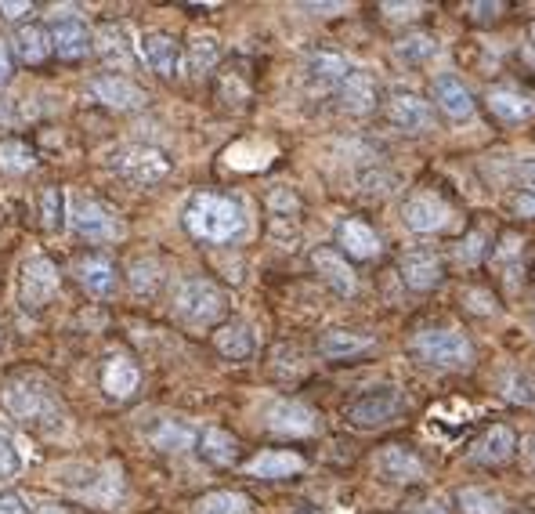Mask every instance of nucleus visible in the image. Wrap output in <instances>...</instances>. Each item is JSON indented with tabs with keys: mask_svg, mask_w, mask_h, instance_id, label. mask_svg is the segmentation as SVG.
Here are the masks:
<instances>
[{
	"mask_svg": "<svg viewBox=\"0 0 535 514\" xmlns=\"http://www.w3.org/2000/svg\"><path fill=\"white\" fill-rule=\"evenodd\" d=\"M264 424H268V431L279 438H308L319 431V417H315V410H308L304 402H293V399H282V402H275V406H268Z\"/></svg>",
	"mask_w": 535,
	"mask_h": 514,
	"instance_id": "9d476101",
	"label": "nucleus"
},
{
	"mask_svg": "<svg viewBox=\"0 0 535 514\" xmlns=\"http://www.w3.org/2000/svg\"><path fill=\"white\" fill-rule=\"evenodd\" d=\"M91 98L105 109H116V113H134L141 105L149 102V95L141 91L138 84H131L127 77H116V73H102V77H94L87 84Z\"/></svg>",
	"mask_w": 535,
	"mask_h": 514,
	"instance_id": "9b49d317",
	"label": "nucleus"
},
{
	"mask_svg": "<svg viewBox=\"0 0 535 514\" xmlns=\"http://www.w3.org/2000/svg\"><path fill=\"white\" fill-rule=\"evenodd\" d=\"M109 167L120 174L123 181H131L138 189H149V185H160L170 174V160L167 153L152 149V145H123L109 156Z\"/></svg>",
	"mask_w": 535,
	"mask_h": 514,
	"instance_id": "39448f33",
	"label": "nucleus"
},
{
	"mask_svg": "<svg viewBox=\"0 0 535 514\" xmlns=\"http://www.w3.org/2000/svg\"><path fill=\"white\" fill-rule=\"evenodd\" d=\"M0 348H4V323H0Z\"/></svg>",
	"mask_w": 535,
	"mask_h": 514,
	"instance_id": "6e6d98bb",
	"label": "nucleus"
},
{
	"mask_svg": "<svg viewBox=\"0 0 535 514\" xmlns=\"http://www.w3.org/2000/svg\"><path fill=\"white\" fill-rule=\"evenodd\" d=\"M311 265H315V272H319L322 279H326L337 294L351 297L358 290V279L355 272H351V265L340 257V250L333 247H319V250H311Z\"/></svg>",
	"mask_w": 535,
	"mask_h": 514,
	"instance_id": "aec40b11",
	"label": "nucleus"
},
{
	"mask_svg": "<svg viewBox=\"0 0 535 514\" xmlns=\"http://www.w3.org/2000/svg\"><path fill=\"white\" fill-rule=\"evenodd\" d=\"M398 413H402V395H398V388H373L348 406V420L355 428H366V431L384 428Z\"/></svg>",
	"mask_w": 535,
	"mask_h": 514,
	"instance_id": "0eeeda50",
	"label": "nucleus"
},
{
	"mask_svg": "<svg viewBox=\"0 0 535 514\" xmlns=\"http://www.w3.org/2000/svg\"><path fill=\"white\" fill-rule=\"evenodd\" d=\"M37 514H69L66 507H58V504H44V507H37Z\"/></svg>",
	"mask_w": 535,
	"mask_h": 514,
	"instance_id": "864d4df0",
	"label": "nucleus"
},
{
	"mask_svg": "<svg viewBox=\"0 0 535 514\" xmlns=\"http://www.w3.org/2000/svg\"><path fill=\"white\" fill-rule=\"evenodd\" d=\"M196 514H257L254 500L243 493H232V489H217L196 500Z\"/></svg>",
	"mask_w": 535,
	"mask_h": 514,
	"instance_id": "2f4dec72",
	"label": "nucleus"
},
{
	"mask_svg": "<svg viewBox=\"0 0 535 514\" xmlns=\"http://www.w3.org/2000/svg\"><path fill=\"white\" fill-rule=\"evenodd\" d=\"M416 514H449V511H445V507L438 504V500H427V504H423V507H420V511H416Z\"/></svg>",
	"mask_w": 535,
	"mask_h": 514,
	"instance_id": "603ef678",
	"label": "nucleus"
},
{
	"mask_svg": "<svg viewBox=\"0 0 535 514\" xmlns=\"http://www.w3.org/2000/svg\"><path fill=\"white\" fill-rule=\"evenodd\" d=\"M0 406L8 410V417H15L33 431H44V435L66 428V406L58 399L55 384L40 373H19V377L4 381Z\"/></svg>",
	"mask_w": 535,
	"mask_h": 514,
	"instance_id": "f257e3e1",
	"label": "nucleus"
},
{
	"mask_svg": "<svg viewBox=\"0 0 535 514\" xmlns=\"http://www.w3.org/2000/svg\"><path fill=\"white\" fill-rule=\"evenodd\" d=\"M19 449H15V442H11V435L4 428H0V478H15L19 475Z\"/></svg>",
	"mask_w": 535,
	"mask_h": 514,
	"instance_id": "79ce46f5",
	"label": "nucleus"
},
{
	"mask_svg": "<svg viewBox=\"0 0 535 514\" xmlns=\"http://www.w3.org/2000/svg\"><path fill=\"white\" fill-rule=\"evenodd\" d=\"M340 102H344V109H348V113H373V105H376V84L369 80L366 69H358L355 77L348 80V87L340 91Z\"/></svg>",
	"mask_w": 535,
	"mask_h": 514,
	"instance_id": "f704fd0d",
	"label": "nucleus"
},
{
	"mask_svg": "<svg viewBox=\"0 0 535 514\" xmlns=\"http://www.w3.org/2000/svg\"><path fill=\"white\" fill-rule=\"evenodd\" d=\"M402 218L413 232H442L452 221V210L438 196H431V192H416V196L405 200Z\"/></svg>",
	"mask_w": 535,
	"mask_h": 514,
	"instance_id": "4468645a",
	"label": "nucleus"
},
{
	"mask_svg": "<svg viewBox=\"0 0 535 514\" xmlns=\"http://www.w3.org/2000/svg\"><path fill=\"white\" fill-rule=\"evenodd\" d=\"M145 438H149L152 446L160 449V453H185V449H192L199 442L196 428L192 424H185V420H160V424H152L149 431H145Z\"/></svg>",
	"mask_w": 535,
	"mask_h": 514,
	"instance_id": "393cba45",
	"label": "nucleus"
},
{
	"mask_svg": "<svg viewBox=\"0 0 535 514\" xmlns=\"http://www.w3.org/2000/svg\"><path fill=\"white\" fill-rule=\"evenodd\" d=\"M76 276H80V286H84L91 297H113L116 294V265L109 257L91 254L76 265Z\"/></svg>",
	"mask_w": 535,
	"mask_h": 514,
	"instance_id": "5701e85b",
	"label": "nucleus"
},
{
	"mask_svg": "<svg viewBox=\"0 0 535 514\" xmlns=\"http://www.w3.org/2000/svg\"><path fill=\"white\" fill-rule=\"evenodd\" d=\"M141 384V370H138V362L127 359V355H109L102 366V388L109 399L123 402V399H131L134 391H138Z\"/></svg>",
	"mask_w": 535,
	"mask_h": 514,
	"instance_id": "f3484780",
	"label": "nucleus"
},
{
	"mask_svg": "<svg viewBox=\"0 0 535 514\" xmlns=\"http://www.w3.org/2000/svg\"><path fill=\"white\" fill-rule=\"evenodd\" d=\"M69 225H73L84 239H94V243L123 236L120 218H116L105 203L91 200V196H73V203H69Z\"/></svg>",
	"mask_w": 535,
	"mask_h": 514,
	"instance_id": "423d86ee",
	"label": "nucleus"
},
{
	"mask_svg": "<svg viewBox=\"0 0 535 514\" xmlns=\"http://www.w3.org/2000/svg\"><path fill=\"white\" fill-rule=\"evenodd\" d=\"M420 4H384V15L387 19H413V15H420Z\"/></svg>",
	"mask_w": 535,
	"mask_h": 514,
	"instance_id": "de8ad7c7",
	"label": "nucleus"
},
{
	"mask_svg": "<svg viewBox=\"0 0 535 514\" xmlns=\"http://www.w3.org/2000/svg\"><path fill=\"white\" fill-rule=\"evenodd\" d=\"M470 19L474 22H492V19H499V15H503V4H496V0H492V4H470Z\"/></svg>",
	"mask_w": 535,
	"mask_h": 514,
	"instance_id": "a18cd8bd",
	"label": "nucleus"
},
{
	"mask_svg": "<svg viewBox=\"0 0 535 514\" xmlns=\"http://www.w3.org/2000/svg\"><path fill=\"white\" fill-rule=\"evenodd\" d=\"M11 48H15V55L26 62V66H40L47 55H51V33H47L40 22H26V26L15 29V40H11Z\"/></svg>",
	"mask_w": 535,
	"mask_h": 514,
	"instance_id": "bb28decb",
	"label": "nucleus"
},
{
	"mask_svg": "<svg viewBox=\"0 0 535 514\" xmlns=\"http://www.w3.org/2000/svg\"><path fill=\"white\" fill-rule=\"evenodd\" d=\"M387 124L405 134H423L434 127L431 102H423L416 91H391L387 98Z\"/></svg>",
	"mask_w": 535,
	"mask_h": 514,
	"instance_id": "f8f14e48",
	"label": "nucleus"
},
{
	"mask_svg": "<svg viewBox=\"0 0 535 514\" xmlns=\"http://www.w3.org/2000/svg\"><path fill=\"white\" fill-rule=\"evenodd\" d=\"M217 58H221V40L196 37L188 44V73H192V77H207L210 69L217 66Z\"/></svg>",
	"mask_w": 535,
	"mask_h": 514,
	"instance_id": "c9c22d12",
	"label": "nucleus"
},
{
	"mask_svg": "<svg viewBox=\"0 0 535 514\" xmlns=\"http://www.w3.org/2000/svg\"><path fill=\"white\" fill-rule=\"evenodd\" d=\"M460 507H463V514H503L507 511V500L503 496H496V493H489V489H474V486H467V489H460Z\"/></svg>",
	"mask_w": 535,
	"mask_h": 514,
	"instance_id": "4c0bfd02",
	"label": "nucleus"
},
{
	"mask_svg": "<svg viewBox=\"0 0 535 514\" xmlns=\"http://www.w3.org/2000/svg\"><path fill=\"white\" fill-rule=\"evenodd\" d=\"M431 91H434V102L442 105V113L449 116V120H467V116L474 113V95H470L467 87L452 77V73L434 77Z\"/></svg>",
	"mask_w": 535,
	"mask_h": 514,
	"instance_id": "4be33fe9",
	"label": "nucleus"
},
{
	"mask_svg": "<svg viewBox=\"0 0 535 514\" xmlns=\"http://www.w3.org/2000/svg\"><path fill=\"white\" fill-rule=\"evenodd\" d=\"M409 352L416 355L427 366H438V370H463L470 359H474V348L470 341L452 330V326H442V330H420V334L409 341Z\"/></svg>",
	"mask_w": 535,
	"mask_h": 514,
	"instance_id": "20e7f679",
	"label": "nucleus"
},
{
	"mask_svg": "<svg viewBox=\"0 0 535 514\" xmlns=\"http://www.w3.org/2000/svg\"><path fill=\"white\" fill-rule=\"evenodd\" d=\"M141 58L149 62L152 73H160L163 80H174L181 69V44L170 33H145L141 37Z\"/></svg>",
	"mask_w": 535,
	"mask_h": 514,
	"instance_id": "dca6fc26",
	"label": "nucleus"
},
{
	"mask_svg": "<svg viewBox=\"0 0 535 514\" xmlns=\"http://www.w3.org/2000/svg\"><path fill=\"white\" fill-rule=\"evenodd\" d=\"M0 15L4 19H22V15H33V4H0Z\"/></svg>",
	"mask_w": 535,
	"mask_h": 514,
	"instance_id": "09e8293b",
	"label": "nucleus"
},
{
	"mask_svg": "<svg viewBox=\"0 0 535 514\" xmlns=\"http://www.w3.org/2000/svg\"><path fill=\"white\" fill-rule=\"evenodd\" d=\"M517 210H521L525 218H535V192H521V196H517Z\"/></svg>",
	"mask_w": 535,
	"mask_h": 514,
	"instance_id": "3c124183",
	"label": "nucleus"
},
{
	"mask_svg": "<svg viewBox=\"0 0 535 514\" xmlns=\"http://www.w3.org/2000/svg\"><path fill=\"white\" fill-rule=\"evenodd\" d=\"M395 55L405 58V62H413V66H420V62L438 55V40H434L431 33H409V37H402L395 44Z\"/></svg>",
	"mask_w": 535,
	"mask_h": 514,
	"instance_id": "58836bf2",
	"label": "nucleus"
},
{
	"mask_svg": "<svg viewBox=\"0 0 535 514\" xmlns=\"http://www.w3.org/2000/svg\"><path fill=\"white\" fill-rule=\"evenodd\" d=\"M517 174H521V181L528 185V192H535V160H521Z\"/></svg>",
	"mask_w": 535,
	"mask_h": 514,
	"instance_id": "8fccbe9b",
	"label": "nucleus"
},
{
	"mask_svg": "<svg viewBox=\"0 0 535 514\" xmlns=\"http://www.w3.org/2000/svg\"><path fill=\"white\" fill-rule=\"evenodd\" d=\"M376 475L384 482H395V486H413V482H423V464L402 446H384L376 453Z\"/></svg>",
	"mask_w": 535,
	"mask_h": 514,
	"instance_id": "2eb2a0df",
	"label": "nucleus"
},
{
	"mask_svg": "<svg viewBox=\"0 0 535 514\" xmlns=\"http://www.w3.org/2000/svg\"><path fill=\"white\" fill-rule=\"evenodd\" d=\"M503 399L517 402V406H535V373L514 370L503 377Z\"/></svg>",
	"mask_w": 535,
	"mask_h": 514,
	"instance_id": "ea45409f",
	"label": "nucleus"
},
{
	"mask_svg": "<svg viewBox=\"0 0 535 514\" xmlns=\"http://www.w3.org/2000/svg\"><path fill=\"white\" fill-rule=\"evenodd\" d=\"M58 268L51 257H29L26 265H22V279H19V290H22V305L26 308H44L51 297L58 294Z\"/></svg>",
	"mask_w": 535,
	"mask_h": 514,
	"instance_id": "6e6552de",
	"label": "nucleus"
},
{
	"mask_svg": "<svg viewBox=\"0 0 535 514\" xmlns=\"http://www.w3.org/2000/svg\"><path fill=\"white\" fill-rule=\"evenodd\" d=\"M528 464L535 467V438H532V442H528Z\"/></svg>",
	"mask_w": 535,
	"mask_h": 514,
	"instance_id": "5fc2aeb1",
	"label": "nucleus"
},
{
	"mask_svg": "<svg viewBox=\"0 0 535 514\" xmlns=\"http://www.w3.org/2000/svg\"><path fill=\"white\" fill-rule=\"evenodd\" d=\"M246 471L254 478H290V475H297V471H304V460L297 457V453L264 449V453H257V457L246 464Z\"/></svg>",
	"mask_w": 535,
	"mask_h": 514,
	"instance_id": "c756f323",
	"label": "nucleus"
},
{
	"mask_svg": "<svg viewBox=\"0 0 535 514\" xmlns=\"http://www.w3.org/2000/svg\"><path fill=\"white\" fill-rule=\"evenodd\" d=\"M15 77V48L11 40H0V87H8Z\"/></svg>",
	"mask_w": 535,
	"mask_h": 514,
	"instance_id": "c03bdc74",
	"label": "nucleus"
},
{
	"mask_svg": "<svg viewBox=\"0 0 535 514\" xmlns=\"http://www.w3.org/2000/svg\"><path fill=\"white\" fill-rule=\"evenodd\" d=\"M214 348L225 359H232V362H243V359H250L254 355V330L246 323H225V326H217V334H214Z\"/></svg>",
	"mask_w": 535,
	"mask_h": 514,
	"instance_id": "c85d7f7f",
	"label": "nucleus"
},
{
	"mask_svg": "<svg viewBox=\"0 0 535 514\" xmlns=\"http://www.w3.org/2000/svg\"><path fill=\"white\" fill-rule=\"evenodd\" d=\"M94 51L109 62V66H120V69H134V51H131V37H127V29L116 26V22H105L98 33H94Z\"/></svg>",
	"mask_w": 535,
	"mask_h": 514,
	"instance_id": "b1692460",
	"label": "nucleus"
},
{
	"mask_svg": "<svg viewBox=\"0 0 535 514\" xmlns=\"http://www.w3.org/2000/svg\"><path fill=\"white\" fill-rule=\"evenodd\" d=\"M196 446H199V457L207 460V464H214V467H232L235 460H239V442H235L225 428L199 431Z\"/></svg>",
	"mask_w": 535,
	"mask_h": 514,
	"instance_id": "cd10ccee",
	"label": "nucleus"
},
{
	"mask_svg": "<svg viewBox=\"0 0 535 514\" xmlns=\"http://www.w3.org/2000/svg\"><path fill=\"white\" fill-rule=\"evenodd\" d=\"M514 449H517V435L507 428V424H496V428H489L478 438L474 460H478V464H489V467L507 464V460L514 457Z\"/></svg>",
	"mask_w": 535,
	"mask_h": 514,
	"instance_id": "a878e982",
	"label": "nucleus"
},
{
	"mask_svg": "<svg viewBox=\"0 0 535 514\" xmlns=\"http://www.w3.org/2000/svg\"><path fill=\"white\" fill-rule=\"evenodd\" d=\"M228 312V297L217 283L203 276L181 279L174 290V315L185 326H214Z\"/></svg>",
	"mask_w": 535,
	"mask_h": 514,
	"instance_id": "7ed1b4c3",
	"label": "nucleus"
},
{
	"mask_svg": "<svg viewBox=\"0 0 535 514\" xmlns=\"http://www.w3.org/2000/svg\"><path fill=\"white\" fill-rule=\"evenodd\" d=\"M246 207L235 196L221 192H196L185 203V229L199 243H235L246 236Z\"/></svg>",
	"mask_w": 535,
	"mask_h": 514,
	"instance_id": "f03ea898",
	"label": "nucleus"
},
{
	"mask_svg": "<svg viewBox=\"0 0 535 514\" xmlns=\"http://www.w3.org/2000/svg\"><path fill=\"white\" fill-rule=\"evenodd\" d=\"M0 514H29V507L19 493H0Z\"/></svg>",
	"mask_w": 535,
	"mask_h": 514,
	"instance_id": "49530a36",
	"label": "nucleus"
},
{
	"mask_svg": "<svg viewBox=\"0 0 535 514\" xmlns=\"http://www.w3.org/2000/svg\"><path fill=\"white\" fill-rule=\"evenodd\" d=\"M337 247L355 261H373L380 254V236L362 218H344L337 225Z\"/></svg>",
	"mask_w": 535,
	"mask_h": 514,
	"instance_id": "6ab92c4d",
	"label": "nucleus"
},
{
	"mask_svg": "<svg viewBox=\"0 0 535 514\" xmlns=\"http://www.w3.org/2000/svg\"><path fill=\"white\" fill-rule=\"evenodd\" d=\"M528 37H532V44H535V22H532V29H528Z\"/></svg>",
	"mask_w": 535,
	"mask_h": 514,
	"instance_id": "4d7b16f0",
	"label": "nucleus"
},
{
	"mask_svg": "<svg viewBox=\"0 0 535 514\" xmlns=\"http://www.w3.org/2000/svg\"><path fill=\"white\" fill-rule=\"evenodd\" d=\"M481 257H485V236H481V232H470V236L460 243V261L474 265V261H481Z\"/></svg>",
	"mask_w": 535,
	"mask_h": 514,
	"instance_id": "37998d69",
	"label": "nucleus"
},
{
	"mask_svg": "<svg viewBox=\"0 0 535 514\" xmlns=\"http://www.w3.org/2000/svg\"><path fill=\"white\" fill-rule=\"evenodd\" d=\"M442 257L434 254V250H405L402 254V279L413 290H434V286L442 283Z\"/></svg>",
	"mask_w": 535,
	"mask_h": 514,
	"instance_id": "a211bd4d",
	"label": "nucleus"
},
{
	"mask_svg": "<svg viewBox=\"0 0 535 514\" xmlns=\"http://www.w3.org/2000/svg\"><path fill=\"white\" fill-rule=\"evenodd\" d=\"M366 348H373V337L369 334H355V330H326L319 337V352L326 359H355Z\"/></svg>",
	"mask_w": 535,
	"mask_h": 514,
	"instance_id": "7c9ffc66",
	"label": "nucleus"
},
{
	"mask_svg": "<svg viewBox=\"0 0 535 514\" xmlns=\"http://www.w3.org/2000/svg\"><path fill=\"white\" fill-rule=\"evenodd\" d=\"M485 102H489L492 116L503 120V124H525L535 116V98L517 91V87H496V91H489Z\"/></svg>",
	"mask_w": 535,
	"mask_h": 514,
	"instance_id": "412c9836",
	"label": "nucleus"
},
{
	"mask_svg": "<svg viewBox=\"0 0 535 514\" xmlns=\"http://www.w3.org/2000/svg\"><path fill=\"white\" fill-rule=\"evenodd\" d=\"M268 210H272V221H297L301 214V200L293 196L290 189H272L268 192Z\"/></svg>",
	"mask_w": 535,
	"mask_h": 514,
	"instance_id": "a19ab883",
	"label": "nucleus"
},
{
	"mask_svg": "<svg viewBox=\"0 0 535 514\" xmlns=\"http://www.w3.org/2000/svg\"><path fill=\"white\" fill-rule=\"evenodd\" d=\"M304 73H308L311 84H319V87H326V91H337L340 95V91L348 87V80L358 73V66L348 55H340V51L319 48L304 58Z\"/></svg>",
	"mask_w": 535,
	"mask_h": 514,
	"instance_id": "1a4fd4ad",
	"label": "nucleus"
},
{
	"mask_svg": "<svg viewBox=\"0 0 535 514\" xmlns=\"http://www.w3.org/2000/svg\"><path fill=\"white\" fill-rule=\"evenodd\" d=\"M51 48L62 62H80L94 51V33L87 29L84 19H76V15H62L55 19L51 26Z\"/></svg>",
	"mask_w": 535,
	"mask_h": 514,
	"instance_id": "ddd939ff",
	"label": "nucleus"
},
{
	"mask_svg": "<svg viewBox=\"0 0 535 514\" xmlns=\"http://www.w3.org/2000/svg\"><path fill=\"white\" fill-rule=\"evenodd\" d=\"M163 279H167V268H163L156 257H138L131 265V290L138 297H156Z\"/></svg>",
	"mask_w": 535,
	"mask_h": 514,
	"instance_id": "473e14b6",
	"label": "nucleus"
},
{
	"mask_svg": "<svg viewBox=\"0 0 535 514\" xmlns=\"http://www.w3.org/2000/svg\"><path fill=\"white\" fill-rule=\"evenodd\" d=\"M37 167V149L22 138H4L0 142V171L4 174H29Z\"/></svg>",
	"mask_w": 535,
	"mask_h": 514,
	"instance_id": "72a5a7b5",
	"label": "nucleus"
},
{
	"mask_svg": "<svg viewBox=\"0 0 535 514\" xmlns=\"http://www.w3.org/2000/svg\"><path fill=\"white\" fill-rule=\"evenodd\" d=\"M66 196H62V189L58 185H47L44 192H40V221H44L47 232H62L66 229Z\"/></svg>",
	"mask_w": 535,
	"mask_h": 514,
	"instance_id": "e433bc0d",
	"label": "nucleus"
}]
</instances>
